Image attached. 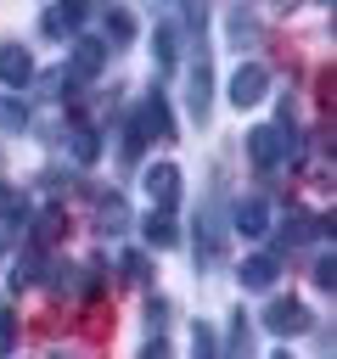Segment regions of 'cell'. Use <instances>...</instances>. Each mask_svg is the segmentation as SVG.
Instances as JSON below:
<instances>
[{"label":"cell","instance_id":"1","mask_svg":"<svg viewBox=\"0 0 337 359\" xmlns=\"http://www.w3.org/2000/svg\"><path fill=\"white\" fill-rule=\"evenodd\" d=\"M90 6H95V0H56V6L39 17V34H45V39H73V34L84 28Z\"/></svg>","mask_w":337,"mask_h":359},{"label":"cell","instance_id":"2","mask_svg":"<svg viewBox=\"0 0 337 359\" xmlns=\"http://www.w3.org/2000/svg\"><path fill=\"white\" fill-rule=\"evenodd\" d=\"M264 331H275V337H303V331H309V309H303L298 297H275V303L264 309Z\"/></svg>","mask_w":337,"mask_h":359},{"label":"cell","instance_id":"3","mask_svg":"<svg viewBox=\"0 0 337 359\" xmlns=\"http://www.w3.org/2000/svg\"><path fill=\"white\" fill-rule=\"evenodd\" d=\"M208 107H213V67L197 56V62H191V79H185V112H191L197 123H208Z\"/></svg>","mask_w":337,"mask_h":359},{"label":"cell","instance_id":"4","mask_svg":"<svg viewBox=\"0 0 337 359\" xmlns=\"http://www.w3.org/2000/svg\"><path fill=\"white\" fill-rule=\"evenodd\" d=\"M264 90H270V73H264L258 62H242V67L230 73V101H236V107H258Z\"/></svg>","mask_w":337,"mask_h":359},{"label":"cell","instance_id":"5","mask_svg":"<svg viewBox=\"0 0 337 359\" xmlns=\"http://www.w3.org/2000/svg\"><path fill=\"white\" fill-rule=\"evenodd\" d=\"M135 118H140L146 140H174V112H168V95H163V90H152V95H146V107H140Z\"/></svg>","mask_w":337,"mask_h":359},{"label":"cell","instance_id":"6","mask_svg":"<svg viewBox=\"0 0 337 359\" xmlns=\"http://www.w3.org/2000/svg\"><path fill=\"white\" fill-rule=\"evenodd\" d=\"M281 151H286V129H275V123L247 129V157H253L258 168H275V163H281Z\"/></svg>","mask_w":337,"mask_h":359},{"label":"cell","instance_id":"7","mask_svg":"<svg viewBox=\"0 0 337 359\" xmlns=\"http://www.w3.org/2000/svg\"><path fill=\"white\" fill-rule=\"evenodd\" d=\"M219 258H225V230H219L213 208H202V213H197V264H202V269H213Z\"/></svg>","mask_w":337,"mask_h":359},{"label":"cell","instance_id":"8","mask_svg":"<svg viewBox=\"0 0 337 359\" xmlns=\"http://www.w3.org/2000/svg\"><path fill=\"white\" fill-rule=\"evenodd\" d=\"M146 196H152L157 208H174V202H180V168H174V163H152V168H146Z\"/></svg>","mask_w":337,"mask_h":359},{"label":"cell","instance_id":"9","mask_svg":"<svg viewBox=\"0 0 337 359\" xmlns=\"http://www.w3.org/2000/svg\"><path fill=\"white\" fill-rule=\"evenodd\" d=\"M28 79H34V56L22 45H0V84L6 90H22Z\"/></svg>","mask_w":337,"mask_h":359},{"label":"cell","instance_id":"10","mask_svg":"<svg viewBox=\"0 0 337 359\" xmlns=\"http://www.w3.org/2000/svg\"><path fill=\"white\" fill-rule=\"evenodd\" d=\"M230 224H236L242 236H264V230H270V202H264V196H242L236 213H230Z\"/></svg>","mask_w":337,"mask_h":359},{"label":"cell","instance_id":"11","mask_svg":"<svg viewBox=\"0 0 337 359\" xmlns=\"http://www.w3.org/2000/svg\"><path fill=\"white\" fill-rule=\"evenodd\" d=\"M101 62H107V39H79V50L67 62V79H90V73H101Z\"/></svg>","mask_w":337,"mask_h":359},{"label":"cell","instance_id":"12","mask_svg":"<svg viewBox=\"0 0 337 359\" xmlns=\"http://www.w3.org/2000/svg\"><path fill=\"white\" fill-rule=\"evenodd\" d=\"M140 230H146L152 247H174V241H180V219H174V208H152Z\"/></svg>","mask_w":337,"mask_h":359},{"label":"cell","instance_id":"13","mask_svg":"<svg viewBox=\"0 0 337 359\" xmlns=\"http://www.w3.org/2000/svg\"><path fill=\"white\" fill-rule=\"evenodd\" d=\"M275 275H281L275 252H253V258H242V286H247V292H264Z\"/></svg>","mask_w":337,"mask_h":359},{"label":"cell","instance_id":"14","mask_svg":"<svg viewBox=\"0 0 337 359\" xmlns=\"http://www.w3.org/2000/svg\"><path fill=\"white\" fill-rule=\"evenodd\" d=\"M225 359H253V320L236 309L225 325Z\"/></svg>","mask_w":337,"mask_h":359},{"label":"cell","instance_id":"15","mask_svg":"<svg viewBox=\"0 0 337 359\" xmlns=\"http://www.w3.org/2000/svg\"><path fill=\"white\" fill-rule=\"evenodd\" d=\"M22 224H28V196L11 191V185H0V236H17Z\"/></svg>","mask_w":337,"mask_h":359},{"label":"cell","instance_id":"16","mask_svg":"<svg viewBox=\"0 0 337 359\" xmlns=\"http://www.w3.org/2000/svg\"><path fill=\"white\" fill-rule=\"evenodd\" d=\"M95 219H101V230H107V236H118V230H129V224H135L118 191H107V196H101V208H95Z\"/></svg>","mask_w":337,"mask_h":359},{"label":"cell","instance_id":"17","mask_svg":"<svg viewBox=\"0 0 337 359\" xmlns=\"http://www.w3.org/2000/svg\"><path fill=\"white\" fill-rule=\"evenodd\" d=\"M118 280L124 286H152V258L146 252H124L118 258Z\"/></svg>","mask_w":337,"mask_h":359},{"label":"cell","instance_id":"18","mask_svg":"<svg viewBox=\"0 0 337 359\" xmlns=\"http://www.w3.org/2000/svg\"><path fill=\"white\" fill-rule=\"evenodd\" d=\"M118 151H124V163H140V151H146V129H140V118H124V140H118Z\"/></svg>","mask_w":337,"mask_h":359},{"label":"cell","instance_id":"19","mask_svg":"<svg viewBox=\"0 0 337 359\" xmlns=\"http://www.w3.org/2000/svg\"><path fill=\"white\" fill-rule=\"evenodd\" d=\"M0 129H6V135H22V129H28V107H22L17 95H0Z\"/></svg>","mask_w":337,"mask_h":359},{"label":"cell","instance_id":"20","mask_svg":"<svg viewBox=\"0 0 337 359\" xmlns=\"http://www.w3.org/2000/svg\"><path fill=\"white\" fill-rule=\"evenodd\" d=\"M191 359H219V342H213V325L208 320L191 325Z\"/></svg>","mask_w":337,"mask_h":359},{"label":"cell","instance_id":"21","mask_svg":"<svg viewBox=\"0 0 337 359\" xmlns=\"http://www.w3.org/2000/svg\"><path fill=\"white\" fill-rule=\"evenodd\" d=\"M230 45H242V50L258 45V22H253L247 11H230Z\"/></svg>","mask_w":337,"mask_h":359},{"label":"cell","instance_id":"22","mask_svg":"<svg viewBox=\"0 0 337 359\" xmlns=\"http://www.w3.org/2000/svg\"><path fill=\"white\" fill-rule=\"evenodd\" d=\"M180 56V22H157V62L168 67Z\"/></svg>","mask_w":337,"mask_h":359},{"label":"cell","instance_id":"23","mask_svg":"<svg viewBox=\"0 0 337 359\" xmlns=\"http://www.w3.org/2000/svg\"><path fill=\"white\" fill-rule=\"evenodd\" d=\"M73 157H79V163H95V157H101L95 129H73Z\"/></svg>","mask_w":337,"mask_h":359},{"label":"cell","instance_id":"24","mask_svg":"<svg viewBox=\"0 0 337 359\" xmlns=\"http://www.w3.org/2000/svg\"><path fill=\"white\" fill-rule=\"evenodd\" d=\"M107 39H135V17L129 11H107Z\"/></svg>","mask_w":337,"mask_h":359},{"label":"cell","instance_id":"25","mask_svg":"<svg viewBox=\"0 0 337 359\" xmlns=\"http://www.w3.org/2000/svg\"><path fill=\"white\" fill-rule=\"evenodd\" d=\"M34 236H39V241H56V236H62V208H45L39 224H34Z\"/></svg>","mask_w":337,"mask_h":359},{"label":"cell","instance_id":"26","mask_svg":"<svg viewBox=\"0 0 337 359\" xmlns=\"http://www.w3.org/2000/svg\"><path fill=\"white\" fill-rule=\"evenodd\" d=\"M331 269H337V264H331V252L320 247V258H315V286H320V292H331V280H337Z\"/></svg>","mask_w":337,"mask_h":359},{"label":"cell","instance_id":"27","mask_svg":"<svg viewBox=\"0 0 337 359\" xmlns=\"http://www.w3.org/2000/svg\"><path fill=\"white\" fill-rule=\"evenodd\" d=\"M17 348V320H11V309H0V359Z\"/></svg>","mask_w":337,"mask_h":359},{"label":"cell","instance_id":"28","mask_svg":"<svg viewBox=\"0 0 337 359\" xmlns=\"http://www.w3.org/2000/svg\"><path fill=\"white\" fill-rule=\"evenodd\" d=\"M62 84H67V67H51V73L39 79V95H62Z\"/></svg>","mask_w":337,"mask_h":359},{"label":"cell","instance_id":"29","mask_svg":"<svg viewBox=\"0 0 337 359\" xmlns=\"http://www.w3.org/2000/svg\"><path fill=\"white\" fill-rule=\"evenodd\" d=\"M163 314H168V303L152 292V297H146V320H152V325H163Z\"/></svg>","mask_w":337,"mask_h":359},{"label":"cell","instance_id":"30","mask_svg":"<svg viewBox=\"0 0 337 359\" xmlns=\"http://www.w3.org/2000/svg\"><path fill=\"white\" fill-rule=\"evenodd\" d=\"M135 359H168V342H163V337H152V342H146Z\"/></svg>","mask_w":337,"mask_h":359},{"label":"cell","instance_id":"31","mask_svg":"<svg viewBox=\"0 0 337 359\" xmlns=\"http://www.w3.org/2000/svg\"><path fill=\"white\" fill-rule=\"evenodd\" d=\"M270 359H292V353H286V348H275V353H270Z\"/></svg>","mask_w":337,"mask_h":359},{"label":"cell","instance_id":"32","mask_svg":"<svg viewBox=\"0 0 337 359\" xmlns=\"http://www.w3.org/2000/svg\"><path fill=\"white\" fill-rule=\"evenodd\" d=\"M51 359H79V353H51Z\"/></svg>","mask_w":337,"mask_h":359},{"label":"cell","instance_id":"33","mask_svg":"<svg viewBox=\"0 0 337 359\" xmlns=\"http://www.w3.org/2000/svg\"><path fill=\"white\" fill-rule=\"evenodd\" d=\"M0 258H6V236H0Z\"/></svg>","mask_w":337,"mask_h":359},{"label":"cell","instance_id":"34","mask_svg":"<svg viewBox=\"0 0 337 359\" xmlns=\"http://www.w3.org/2000/svg\"><path fill=\"white\" fill-rule=\"evenodd\" d=\"M275 6H298V0H275Z\"/></svg>","mask_w":337,"mask_h":359}]
</instances>
